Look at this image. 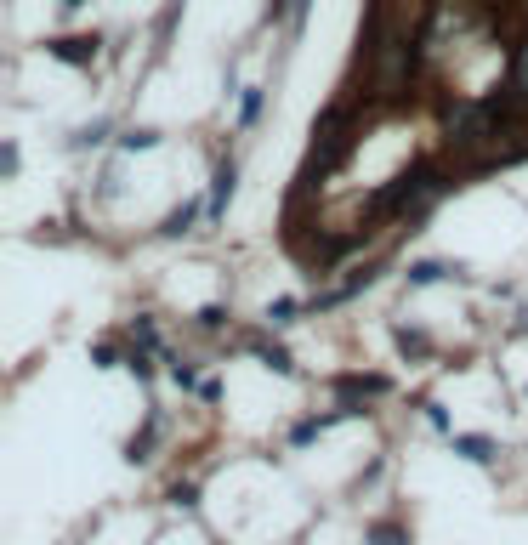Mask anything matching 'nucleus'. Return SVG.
Returning <instances> with one entry per match:
<instances>
[{
    "instance_id": "obj_5",
    "label": "nucleus",
    "mask_w": 528,
    "mask_h": 545,
    "mask_svg": "<svg viewBox=\"0 0 528 545\" xmlns=\"http://www.w3.org/2000/svg\"><path fill=\"white\" fill-rule=\"evenodd\" d=\"M52 52L63 57V63H91V57H97V40H57Z\"/></svg>"
},
{
    "instance_id": "obj_3",
    "label": "nucleus",
    "mask_w": 528,
    "mask_h": 545,
    "mask_svg": "<svg viewBox=\"0 0 528 545\" xmlns=\"http://www.w3.org/2000/svg\"><path fill=\"white\" fill-rule=\"evenodd\" d=\"M233 176H239V165H222V171H216V194H211V216H222L228 211V199H233Z\"/></svg>"
},
{
    "instance_id": "obj_10",
    "label": "nucleus",
    "mask_w": 528,
    "mask_h": 545,
    "mask_svg": "<svg viewBox=\"0 0 528 545\" xmlns=\"http://www.w3.org/2000/svg\"><path fill=\"white\" fill-rule=\"evenodd\" d=\"M273 18H290V23H301V18H307V0H273Z\"/></svg>"
},
{
    "instance_id": "obj_9",
    "label": "nucleus",
    "mask_w": 528,
    "mask_h": 545,
    "mask_svg": "<svg viewBox=\"0 0 528 545\" xmlns=\"http://www.w3.org/2000/svg\"><path fill=\"white\" fill-rule=\"evenodd\" d=\"M370 540H375V545H404V528H398V523H375Z\"/></svg>"
},
{
    "instance_id": "obj_7",
    "label": "nucleus",
    "mask_w": 528,
    "mask_h": 545,
    "mask_svg": "<svg viewBox=\"0 0 528 545\" xmlns=\"http://www.w3.org/2000/svg\"><path fill=\"white\" fill-rule=\"evenodd\" d=\"M194 216H199V205H182V211L165 216V228H159V233H171V239H176V233H194Z\"/></svg>"
},
{
    "instance_id": "obj_13",
    "label": "nucleus",
    "mask_w": 528,
    "mask_h": 545,
    "mask_svg": "<svg viewBox=\"0 0 528 545\" xmlns=\"http://www.w3.org/2000/svg\"><path fill=\"white\" fill-rule=\"evenodd\" d=\"M256 114H262V91H250V97H245V114H239V120L250 125V120H256Z\"/></svg>"
},
{
    "instance_id": "obj_12",
    "label": "nucleus",
    "mask_w": 528,
    "mask_h": 545,
    "mask_svg": "<svg viewBox=\"0 0 528 545\" xmlns=\"http://www.w3.org/2000/svg\"><path fill=\"white\" fill-rule=\"evenodd\" d=\"M398 347H404V352H426V335H415V330H398Z\"/></svg>"
},
{
    "instance_id": "obj_1",
    "label": "nucleus",
    "mask_w": 528,
    "mask_h": 545,
    "mask_svg": "<svg viewBox=\"0 0 528 545\" xmlns=\"http://www.w3.org/2000/svg\"><path fill=\"white\" fill-rule=\"evenodd\" d=\"M449 194V182H443L438 165H409L404 176H392V188L387 194H375V216H398V222H421L438 199Z\"/></svg>"
},
{
    "instance_id": "obj_2",
    "label": "nucleus",
    "mask_w": 528,
    "mask_h": 545,
    "mask_svg": "<svg viewBox=\"0 0 528 545\" xmlns=\"http://www.w3.org/2000/svg\"><path fill=\"white\" fill-rule=\"evenodd\" d=\"M511 108H528V35L511 46V63H506V91H500Z\"/></svg>"
},
{
    "instance_id": "obj_8",
    "label": "nucleus",
    "mask_w": 528,
    "mask_h": 545,
    "mask_svg": "<svg viewBox=\"0 0 528 545\" xmlns=\"http://www.w3.org/2000/svg\"><path fill=\"white\" fill-rule=\"evenodd\" d=\"M455 449H460V455H466V460H477V466H489V460H494L489 438H455Z\"/></svg>"
},
{
    "instance_id": "obj_6",
    "label": "nucleus",
    "mask_w": 528,
    "mask_h": 545,
    "mask_svg": "<svg viewBox=\"0 0 528 545\" xmlns=\"http://www.w3.org/2000/svg\"><path fill=\"white\" fill-rule=\"evenodd\" d=\"M449 273H455L449 262H415L409 267V284H438V279H449Z\"/></svg>"
},
{
    "instance_id": "obj_4",
    "label": "nucleus",
    "mask_w": 528,
    "mask_h": 545,
    "mask_svg": "<svg viewBox=\"0 0 528 545\" xmlns=\"http://www.w3.org/2000/svg\"><path fill=\"white\" fill-rule=\"evenodd\" d=\"M250 347L262 352V364H267V370H279V375H290V370H296V364H290V352H284V347H273V341H262V335H250Z\"/></svg>"
},
{
    "instance_id": "obj_11",
    "label": "nucleus",
    "mask_w": 528,
    "mask_h": 545,
    "mask_svg": "<svg viewBox=\"0 0 528 545\" xmlns=\"http://www.w3.org/2000/svg\"><path fill=\"white\" fill-rule=\"evenodd\" d=\"M120 148H154V131H125Z\"/></svg>"
}]
</instances>
